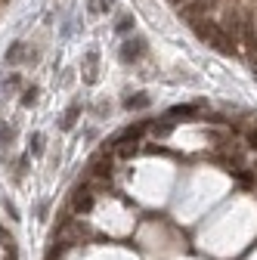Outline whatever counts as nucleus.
<instances>
[{"instance_id": "20", "label": "nucleus", "mask_w": 257, "mask_h": 260, "mask_svg": "<svg viewBox=\"0 0 257 260\" xmlns=\"http://www.w3.org/2000/svg\"><path fill=\"white\" fill-rule=\"evenodd\" d=\"M4 4H7V0H0V7H4Z\"/></svg>"}, {"instance_id": "3", "label": "nucleus", "mask_w": 257, "mask_h": 260, "mask_svg": "<svg viewBox=\"0 0 257 260\" xmlns=\"http://www.w3.org/2000/svg\"><path fill=\"white\" fill-rule=\"evenodd\" d=\"M211 10H214V0H186V4H180V7H177V16H180V19H186V22L192 25V22L204 19Z\"/></svg>"}, {"instance_id": "18", "label": "nucleus", "mask_w": 257, "mask_h": 260, "mask_svg": "<svg viewBox=\"0 0 257 260\" xmlns=\"http://www.w3.org/2000/svg\"><path fill=\"white\" fill-rule=\"evenodd\" d=\"M96 7H99V13H109L115 7V0H96Z\"/></svg>"}, {"instance_id": "2", "label": "nucleus", "mask_w": 257, "mask_h": 260, "mask_svg": "<svg viewBox=\"0 0 257 260\" xmlns=\"http://www.w3.org/2000/svg\"><path fill=\"white\" fill-rule=\"evenodd\" d=\"M143 56H146V37H140V34L127 37V40L121 44V50H118V59H121L124 65H137Z\"/></svg>"}, {"instance_id": "21", "label": "nucleus", "mask_w": 257, "mask_h": 260, "mask_svg": "<svg viewBox=\"0 0 257 260\" xmlns=\"http://www.w3.org/2000/svg\"><path fill=\"white\" fill-rule=\"evenodd\" d=\"M254 77H257V68H254Z\"/></svg>"}, {"instance_id": "9", "label": "nucleus", "mask_w": 257, "mask_h": 260, "mask_svg": "<svg viewBox=\"0 0 257 260\" xmlns=\"http://www.w3.org/2000/svg\"><path fill=\"white\" fill-rule=\"evenodd\" d=\"M174 124H177V121H167V118H164L161 124H158V121H149V130H152L155 137H167L170 130H174Z\"/></svg>"}, {"instance_id": "1", "label": "nucleus", "mask_w": 257, "mask_h": 260, "mask_svg": "<svg viewBox=\"0 0 257 260\" xmlns=\"http://www.w3.org/2000/svg\"><path fill=\"white\" fill-rule=\"evenodd\" d=\"M93 201H96V192H93V189H90V186L84 183V180H81V183L71 189V198H68L71 211L78 214V217H84V214L90 211V207H93Z\"/></svg>"}, {"instance_id": "4", "label": "nucleus", "mask_w": 257, "mask_h": 260, "mask_svg": "<svg viewBox=\"0 0 257 260\" xmlns=\"http://www.w3.org/2000/svg\"><path fill=\"white\" fill-rule=\"evenodd\" d=\"M192 31H195V37L201 44H208V47H214V40L223 34V28H220L214 19H198V22H192Z\"/></svg>"}, {"instance_id": "8", "label": "nucleus", "mask_w": 257, "mask_h": 260, "mask_svg": "<svg viewBox=\"0 0 257 260\" xmlns=\"http://www.w3.org/2000/svg\"><path fill=\"white\" fill-rule=\"evenodd\" d=\"M149 102H152L149 93H134V96L124 99V109H127V112H134V109H149Z\"/></svg>"}, {"instance_id": "12", "label": "nucleus", "mask_w": 257, "mask_h": 260, "mask_svg": "<svg viewBox=\"0 0 257 260\" xmlns=\"http://www.w3.org/2000/svg\"><path fill=\"white\" fill-rule=\"evenodd\" d=\"M96 81V53L90 50L87 53V84H93Z\"/></svg>"}, {"instance_id": "13", "label": "nucleus", "mask_w": 257, "mask_h": 260, "mask_svg": "<svg viewBox=\"0 0 257 260\" xmlns=\"http://www.w3.org/2000/svg\"><path fill=\"white\" fill-rule=\"evenodd\" d=\"M127 31H134V16H121L118 19V34H127Z\"/></svg>"}, {"instance_id": "14", "label": "nucleus", "mask_w": 257, "mask_h": 260, "mask_svg": "<svg viewBox=\"0 0 257 260\" xmlns=\"http://www.w3.org/2000/svg\"><path fill=\"white\" fill-rule=\"evenodd\" d=\"M34 102H37V87H28V90L22 93V106L28 109V106H34Z\"/></svg>"}, {"instance_id": "10", "label": "nucleus", "mask_w": 257, "mask_h": 260, "mask_svg": "<svg viewBox=\"0 0 257 260\" xmlns=\"http://www.w3.org/2000/svg\"><path fill=\"white\" fill-rule=\"evenodd\" d=\"M198 115V106H174L167 112V118H195Z\"/></svg>"}, {"instance_id": "6", "label": "nucleus", "mask_w": 257, "mask_h": 260, "mask_svg": "<svg viewBox=\"0 0 257 260\" xmlns=\"http://www.w3.org/2000/svg\"><path fill=\"white\" fill-rule=\"evenodd\" d=\"M78 118H81V102H71V106L65 109V115H62V121H59V127L62 130H71Z\"/></svg>"}, {"instance_id": "7", "label": "nucleus", "mask_w": 257, "mask_h": 260, "mask_svg": "<svg viewBox=\"0 0 257 260\" xmlns=\"http://www.w3.org/2000/svg\"><path fill=\"white\" fill-rule=\"evenodd\" d=\"M233 134H239L242 143H245L251 152H257V127H233Z\"/></svg>"}, {"instance_id": "15", "label": "nucleus", "mask_w": 257, "mask_h": 260, "mask_svg": "<svg viewBox=\"0 0 257 260\" xmlns=\"http://www.w3.org/2000/svg\"><path fill=\"white\" fill-rule=\"evenodd\" d=\"M25 174H28V158H19V164H16V177L22 180Z\"/></svg>"}, {"instance_id": "5", "label": "nucleus", "mask_w": 257, "mask_h": 260, "mask_svg": "<svg viewBox=\"0 0 257 260\" xmlns=\"http://www.w3.org/2000/svg\"><path fill=\"white\" fill-rule=\"evenodd\" d=\"M7 62H13V65H19V62H37V53H31L28 44L16 40V44L7 50Z\"/></svg>"}, {"instance_id": "16", "label": "nucleus", "mask_w": 257, "mask_h": 260, "mask_svg": "<svg viewBox=\"0 0 257 260\" xmlns=\"http://www.w3.org/2000/svg\"><path fill=\"white\" fill-rule=\"evenodd\" d=\"M19 84H22V77H19V74H13L10 81H4V90H16Z\"/></svg>"}, {"instance_id": "17", "label": "nucleus", "mask_w": 257, "mask_h": 260, "mask_svg": "<svg viewBox=\"0 0 257 260\" xmlns=\"http://www.w3.org/2000/svg\"><path fill=\"white\" fill-rule=\"evenodd\" d=\"M7 140H13V130L7 124H0V143H7Z\"/></svg>"}, {"instance_id": "19", "label": "nucleus", "mask_w": 257, "mask_h": 260, "mask_svg": "<svg viewBox=\"0 0 257 260\" xmlns=\"http://www.w3.org/2000/svg\"><path fill=\"white\" fill-rule=\"evenodd\" d=\"M4 207H7V214H10V220H19V211H16V204H10V201H7Z\"/></svg>"}, {"instance_id": "11", "label": "nucleus", "mask_w": 257, "mask_h": 260, "mask_svg": "<svg viewBox=\"0 0 257 260\" xmlns=\"http://www.w3.org/2000/svg\"><path fill=\"white\" fill-rule=\"evenodd\" d=\"M44 134H31V140H28V152L31 155H44Z\"/></svg>"}]
</instances>
